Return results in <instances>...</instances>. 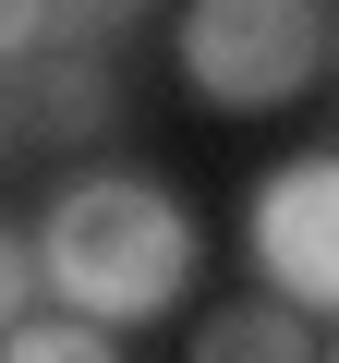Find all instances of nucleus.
Masks as SVG:
<instances>
[{
	"label": "nucleus",
	"instance_id": "4",
	"mask_svg": "<svg viewBox=\"0 0 339 363\" xmlns=\"http://www.w3.org/2000/svg\"><path fill=\"white\" fill-rule=\"evenodd\" d=\"M121 121V61H109V25H73L61 49L13 61V145L37 157H73Z\"/></svg>",
	"mask_w": 339,
	"mask_h": 363
},
{
	"label": "nucleus",
	"instance_id": "5",
	"mask_svg": "<svg viewBox=\"0 0 339 363\" xmlns=\"http://www.w3.org/2000/svg\"><path fill=\"white\" fill-rule=\"evenodd\" d=\"M194 363H327V339H315V315H291L279 291H255V303H218L194 327Z\"/></svg>",
	"mask_w": 339,
	"mask_h": 363
},
{
	"label": "nucleus",
	"instance_id": "8",
	"mask_svg": "<svg viewBox=\"0 0 339 363\" xmlns=\"http://www.w3.org/2000/svg\"><path fill=\"white\" fill-rule=\"evenodd\" d=\"M121 13H157V0H73V25H121Z\"/></svg>",
	"mask_w": 339,
	"mask_h": 363
},
{
	"label": "nucleus",
	"instance_id": "9",
	"mask_svg": "<svg viewBox=\"0 0 339 363\" xmlns=\"http://www.w3.org/2000/svg\"><path fill=\"white\" fill-rule=\"evenodd\" d=\"M327 363H339V327H327Z\"/></svg>",
	"mask_w": 339,
	"mask_h": 363
},
{
	"label": "nucleus",
	"instance_id": "3",
	"mask_svg": "<svg viewBox=\"0 0 339 363\" xmlns=\"http://www.w3.org/2000/svg\"><path fill=\"white\" fill-rule=\"evenodd\" d=\"M243 255H255V279H267L291 315H327V327H339V145L279 157V169L255 182Z\"/></svg>",
	"mask_w": 339,
	"mask_h": 363
},
{
	"label": "nucleus",
	"instance_id": "2",
	"mask_svg": "<svg viewBox=\"0 0 339 363\" xmlns=\"http://www.w3.org/2000/svg\"><path fill=\"white\" fill-rule=\"evenodd\" d=\"M170 61H182V85L230 121H267L291 109L303 85L339 73V13L327 0H194L182 37H170Z\"/></svg>",
	"mask_w": 339,
	"mask_h": 363
},
{
	"label": "nucleus",
	"instance_id": "7",
	"mask_svg": "<svg viewBox=\"0 0 339 363\" xmlns=\"http://www.w3.org/2000/svg\"><path fill=\"white\" fill-rule=\"evenodd\" d=\"M73 37V0H0V61H37Z\"/></svg>",
	"mask_w": 339,
	"mask_h": 363
},
{
	"label": "nucleus",
	"instance_id": "1",
	"mask_svg": "<svg viewBox=\"0 0 339 363\" xmlns=\"http://www.w3.org/2000/svg\"><path fill=\"white\" fill-rule=\"evenodd\" d=\"M37 255H49V303L85 315V327H157L170 303L194 291V206L145 169H73L49 218H37Z\"/></svg>",
	"mask_w": 339,
	"mask_h": 363
},
{
	"label": "nucleus",
	"instance_id": "6",
	"mask_svg": "<svg viewBox=\"0 0 339 363\" xmlns=\"http://www.w3.org/2000/svg\"><path fill=\"white\" fill-rule=\"evenodd\" d=\"M0 363H121V327H85V315H37L0 339Z\"/></svg>",
	"mask_w": 339,
	"mask_h": 363
}]
</instances>
